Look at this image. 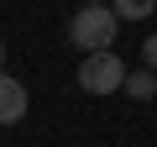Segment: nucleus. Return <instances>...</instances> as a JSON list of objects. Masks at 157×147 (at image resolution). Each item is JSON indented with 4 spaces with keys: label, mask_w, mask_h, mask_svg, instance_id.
Returning <instances> with one entry per match:
<instances>
[{
    "label": "nucleus",
    "mask_w": 157,
    "mask_h": 147,
    "mask_svg": "<svg viewBox=\"0 0 157 147\" xmlns=\"http://www.w3.org/2000/svg\"><path fill=\"white\" fill-rule=\"evenodd\" d=\"M115 32H121L115 6H78L73 21H68V42H73L78 53H100V47H110Z\"/></svg>",
    "instance_id": "nucleus-1"
},
{
    "label": "nucleus",
    "mask_w": 157,
    "mask_h": 147,
    "mask_svg": "<svg viewBox=\"0 0 157 147\" xmlns=\"http://www.w3.org/2000/svg\"><path fill=\"white\" fill-rule=\"evenodd\" d=\"M126 63L110 53V47H100V53H84V63H78V89L84 95H115V89H126Z\"/></svg>",
    "instance_id": "nucleus-2"
},
{
    "label": "nucleus",
    "mask_w": 157,
    "mask_h": 147,
    "mask_svg": "<svg viewBox=\"0 0 157 147\" xmlns=\"http://www.w3.org/2000/svg\"><path fill=\"white\" fill-rule=\"evenodd\" d=\"M21 116H26V84L0 74V126H16Z\"/></svg>",
    "instance_id": "nucleus-3"
},
{
    "label": "nucleus",
    "mask_w": 157,
    "mask_h": 147,
    "mask_svg": "<svg viewBox=\"0 0 157 147\" xmlns=\"http://www.w3.org/2000/svg\"><path fill=\"white\" fill-rule=\"evenodd\" d=\"M126 95H131V100H141V105H147V100H157V68H147V63H141V68H131V74H126Z\"/></svg>",
    "instance_id": "nucleus-4"
},
{
    "label": "nucleus",
    "mask_w": 157,
    "mask_h": 147,
    "mask_svg": "<svg viewBox=\"0 0 157 147\" xmlns=\"http://www.w3.org/2000/svg\"><path fill=\"white\" fill-rule=\"evenodd\" d=\"M110 6H115L121 21H147V16L157 11V0H110Z\"/></svg>",
    "instance_id": "nucleus-5"
},
{
    "label": "nucleus",
    "mask_w": 157,
    "mask_h": 147,
    "mask_svg": "<svg viewBox=\"0 0 157 147\" xmlns=\"http://www.w3.org/2000/svg\"><path fill=\"white\" fill-rule=\"evenodd\" d=\"M141 63H147V68H157V32L141 42Z\"/></svg>",
    "instance_id": "nucleus-6"
},
{
    "label": "nucleus",
    "mask_w": 157,
    "mask_h": 147,
    "mask_svg": "<svg viewBox=\"0 0 157 147\" xmlns=\"http://www.w3.org/2000/svg\"><path fill=\"white\" fill-rule=\"evenodd\" d=\"M0 68H6V37H0Z\"/></svg>",
    "instance_id": "nucleus-7"
},
{
    "label": "nucleus",
    "mask_w": 157,
    "mask_h": 147,
    "mask_svg": "<svg viewBox=\"0 0 157 147\" xmlns=\"http://www.w3.org/2000/svg\"><path fill=\"white\" fill-rule=\"evenodd\" d=\"M84 6H110V0H84Z\"/></svg>",
    "instance_id": "nucleus-8"
}]
</instances>
